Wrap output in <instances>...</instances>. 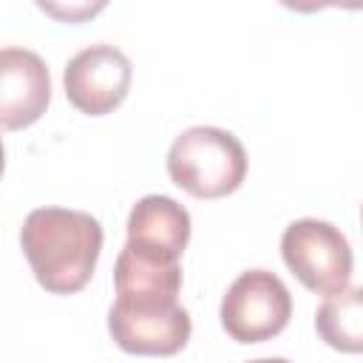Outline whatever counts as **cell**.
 Listing matches in <instances>:
<instances>
[{"label": "cell", "instance_id": "obj_1", "mask_svg": "<svg viewBox=\"0 0 363 363\" xmlns=\"http://www.w3.org/2000/svg\"><path fill=\"white\" fill-rule=\"evenodd\" d=\"M20 247L37 284L54 295L79 292L99 261L102 227L91 213L65 207L31 210L20 230Z\"/></svg>", "mask_w": 363, "mask_h": 363}, {"label": "cell", "instance_id": "obj_2", "mask_svg": "<svg viewBox=\"0 0 363 363\" xmlns=\"http://www.w3.org/2000/svg\"><path fill=\"white\" fill-rule=\"evenodd\" d=\"M167 173L193 199H221L241 187L247 150L230 130L210 125L187 128L167 150Z\"/></svg>", "mask_w": 363, "mask_h": 363}, {"label": "cell", "instance_id": "obj_3", "mask_svg": "<svg viewBox=\"0 0 363 363\" xmlns=\"http://www.w3.org/2000/svg\"><path fill=\"white\" fill-rule=\"evenodd\" d=\"M289 318L292 295L269 269L241 272L221 301V326L235 343L272 340L286 329Z\"/></svg>", "mask_w": 363, "mask_h": 363}, {"label": "cell", "instance_id": "obj_4", "mask_svg": "<svg viewBox=\"0 0 363 363\" xmlns=\"http://www.w3.org/2000/svg\"><path fill=\"white\" fill-rule=\"evenodd\" d=\"M281 255L292 275L318 295H332L352 281V247L329 221H292L281 235Z\"/></svg>", "mask_w": 363, "mask_h": 363}, {"label": "cell", "instance_id": "obj_5", "mask_svg": "<svg viewBox=\"0 0 363 363\" xmlns=\"http://www.w3.org/2000/svg\"><path fill=\"white\" fill-rule=\"evenodd\" d=\"M130 60L108 43H96L77 51L62 74L68 102L88 116H102L119 108L130 91Z\"/></svg>", "mask_w": 363, "mask_h": 363}, {"label": "cell", "instance_id": "obj_6", "mask_svg": "<svg viewBox=\"0 0 363 363\" xmlns=\"http://www.w3.org/2000/svg\"><path fill=\"white\" fill-rule=\"evenodd\" d=\"M108 329L113 343L128 354L170 357L187 346L193 323L179 301L147 303V306H130L113 301L108 312Z\"/></svg>", "mask_w": 363, "mask_h": 363}, {"label": "cell", "instance_id": "obj_7", "mask_svg": "<svg viewBox=\"0 0 363 363\" xmlns=\"http://www.w3.org/2000/svg\"><path fill=\"white\" fill-rule=\"evenodd\" d=\"M51 102V77L40 54L9 45L0 48V128L23 130L34 125Z\"/></svg>", "mask_w": 363, "mask_h": 363}, {"label": "cell", "instance_id": "obj_8", "mask_svg": "<svg viewBox=\"0 0 363 363\" xmlns=\"http://www.w3.org/2000/svg\"><path fill=\"white\" fill-rule=\"evenodd\" d=\"M116 303L147 306V303H173L182 289V267L176 255L162 250L125 241L113 267Z\"/></svg>", "mask_w": 363, "mask_h": 363}, {"label": "cell", "instance_id": "obj_9", "mask_svg": "<svg viewBox=\"0 0 363 363\" xmlns=\"http://www.w3.org/2000/svg\"><path fill=\"white\" fill-rule=\"evenodd\" d=\"M128 241L182 258L190 241V213L170 196H145L128 216Z\"/></svg>", "mask_w": 363, "mask_h": 363}, {"label": "cell", "instance_id": "obj_10", "mask_svg": "<svg viewBox=\"0 0 363 363\" xmlns=\"http://www.w3.org/2000/svg\"><path fill=\"white\" fill-rule=\"evenodd\" d=\"M315 329L332 349L357 354L363 349V289L343 286L326 295L315 312Z\"/></svg>", "mask_w": 363, "mask_h": 363}, {"label": "cell", "instance_id": "obj_11", "mask_svg": "<svg viewBox=\"0 0 363 363\" xmlns=\"http://www.w3.org/2000/svg\"><path fill=\"white\" fill-rule=\"evenodd\" d=\"M34 3L57 23H88L108 6V0H34Z\"/></svg>", "mask_w": 363, "mask_h": 363}, {"label": "cell", "instance_id": "obj_12", "mask_svg": "<svg viewBox=\"0 0 363 363\" xmlns=\"http://www.w3.org/2000/svg\"><path fill=\"white\" fill-rule=\"evenodd\" d=\"M281 6L292 9V11H301V14H312V11H320L326 6H337V9H360L363 0H278Z\"/></svg>", "mask_w": 363, "mask_h": 363}, {"label": "cell", "instance_id": "obj_13", "mask_svg": "<svg viewBox=\"0 0 363 363\" xmlns=\"http://www.w3.org/2000/svg\"><path fill=\"white\" fill-rule=\"evenodd\" d=\"M6 170V147H3V139H0V176Z\"/></svg>", "mask_w": 363, "mask_h": 363}]
</instances>
